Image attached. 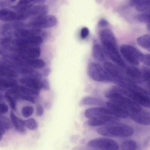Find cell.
<instances>
[{
	"mask_svg": "<svg viewBox=\"0 0 150 150\" xmlns=\"http://www.w3.org/2000/svg\"><path fill=\"white\" fill-rule=\"evenodd\" d=\"M100 38L105 56L121 68H125L126 64L118 52L113 33L109 29L101 30Z\"/></svg>",
	"mask_w": 150,
	"mask_h": 150,
	"instance_id": "1",
	"label": "cell"
},
{
	"mask_svg": "<svg viewBox=\"0 0 150 150\" xmlns=\"http://www.w3.org/2000/svg\"><path fill=\"white\" fill-rule=\"evenodd\" d=\"M96 132L104 136L120 137H129L134 133L133 129L131 126L120 123L99 127L97 129Z\"/></svg>",
	"mask_w": 150,
	"mask_h": 150,
	"instance_id": "2",
	"label": "cell"
},
{
	"mask_svg": "<svg viewBox=\"0 0 150 150\" xmlns=\"http://www.w3.org/2000/svg\"><path fill=\"white\" fill-rule=\"evenodd\" d=\"M4 58L16 65L33 69L43 68L45 65L43 60L38 59H31L17 54L4 52L1 54Z\"/></svg>",
	"mask_w": 150,
	"mask_h": 150,
	"instance_id": "3",
	"label": "cell"
},
{
	"mask_svg": "<svg viewBox=\"0 0 150 150\" xmlns=\"http://www.w3.org/2000/svg\"><path fill=\"white\" fill-rule=\"evenodd\" d=\"M105 96L110 99L115 100L119 105L130 113L142 110L141 106L128 98L117 93L110 88L105 93Z\"/></svg>",
	"mask_w": 150,
	"mask_h": 150,
	"instance_id": "4",
	"label": "cell"
},
{
	"mask_svg": "<svg viewBox=\"0 0 150 150\" xmlns=\"http://www.w3.org/2000/svg\"><path fill=\"white\" fill-rule=\"evenodd\" d=\"M0 49L5 52L13 53L31 59L38 58L41 54L39 46L21 47L10 45L1 46Z\"/></svg>",
	"mask_w": 150,
	"mask_h": 150,
	"instance_id": "5",
	"label": "cell"
},
{
	"mask_svg": "<svg viewBox=\"0 0 150 150\" xmlns=\"http://www.w3.org/2000/svg\"><path fill=\"white\" fill-rule=\"evenodd\" d=\"M98 64L91 62L87 67L88 74L92 79L98 82H112V79L108 73Z\"/></svg>",
	"mask_w": 150,
	"mask_h": 150,
	"instance_id": "6",
	"label": "cell"
},
{
	"mask_svg": "<svg viewBox=\"0 0 150 150\" xmlns=\"http://www.w3.org/2000/svg\"><path fill=\"white\" fill-rule=\"evenodd\" d=\"M120 52L123 58L132 66H137L143 53L136 48L127 44H122L120 47Z\"/></svg>",
	"mask_w": 150,
	"mask_h": 150,
	"instance_id": "7",
	"label": "cell"
},
{
	"mask_svg": "<svg viewBox=\"0 0 150 150\" xmlns=\"http://www.w3.org/2000/svg\"><path fill=\"white\" fill-rule=\"evenodd\" d=\"M57 23L56 17L52 15H47L38 18L30 19L27 25L30 28L40 29L54 26Z\"/></svg>",
	"mask_w": 150,
	"mask_h": 150,
	"instance_id": "8",
	"label": "cell"
},
{
	"mask_svg": "<svg viewBox=\"0 0 150 150\" xmlns=\"http://www.w3.org/2000/svg\"><path fill=\"white\" fill-rule=\"evenodd\" d=\"M87 145L89 147L102 150H119V146L115 140L108 138H98L89 141Z\"/></svg>",
	"mask_w": 150,
	"mask_h": 150,
	"instance_id": "9",
	"label": "cell"
},
{
	"mask_svg": "<svg viewBox=\"0 0 150 150\" xmlns=\"http://www.w3.org/2000/svg\"><path fill=\"white\" fill-rule=\"evenodd\" d=\"M120 93L140 105L150 108V96L149 94L129 91L122 87L120 88Z\"/></svg>",
	"mask_w": 150,
	"mask_h": 150,
	"instance_id": "10",
	"label": "cell"
},
{
	"mask_svg": "<svg viewBox=\"0 0 150 150\" xmlns=\"http://www.w3.org/2000/svg\"><path fill=\"white\" fill-rule=\"evenodd\" d=\"M49 11L48 6L44 4L34 5L22 13L24 20L30 18V19L38 18L47 14Z\"/></svg>",
	"mask_w": 150,
	"mask_h": 150,
	"instance_id": "11",
	"label": "cell"
},
{
	"mask_svg": "<svg viewBox=\"0 0 150 150\" xmlns=\"http://www.w3.org/2000/svg\"><path fill=\"white\" fill-rule=\"evenodd\" d=\"M120 119L112 115H105L89 119L86 122L87 125L91 127L105 126L119 123Z\"/></svg>",
	"mask_w": 150,
	"mask_h": 150,
	"instance_id": "12",
	"label": "cell"
},
{
	"mask_svg": "<svg viewBox=\"0 0 150 150\" xmlns=\"http://www.w3.org/2000/svg\"><path fill=\"white\" fill-rule=\"evenodd\" d=\"M3 62L9 65L18 74L21 75L23 77L31 78L41 79V74L35 69L20 67L5 60Z\"/></svg>",
	"mask_w": 150,
	"mask_h": 150,
	"instance_id": "13",
	"label": "cell"
},
{
	"mask_svg": "<svg viewBox=\"0 0 150 150\" xmlns=\"http://www.w3.org/2000/svg\"><path fill=\"white\" fill-rule=\"evenodd\" d=\"M43 42V39L40 36L24 38H16L12 40L13 45L21 47H32L39 46Z\"/></svg>",
	"mask_w": 150,
	"mask_h": 150,
	"instance_id": "14",
	"label": "cell"
},
{
	"mask_svg": "<svg viewBox=\"0 0 150 150\" xmlns=\"http://www.w3.org/2000/svg\"><path fill=\"white\" fill-rule=\"evenodd\" d=\"M106 105L108 108L112 111L114 116L123 119H126L129 117L130 113L115 100L110 99L106 102Z\"/></svg>",
	"mask_w": 150,
	"mask_h": 150,
	"instance_id": "15",
	"label": "cell"
},
{
	"mask_svg": "<svg viewBox=\"0 0 150 150\" xmlns=\"http://www.w3.org/2000/svg\"><path fill=\"white\" fill-rule=\"evenodd\" d=\"M84 115L86 118L89 119L105 115L114 116L111 110L108 108L103 107H95L88 108L85 111Z\"/></svg>",
	"mask_w": 150,
	"mask_h": 150,
	"instance_id": "16",
	"label": "cell"
},
{
	"mask_svg": "<svg viewBox=\"0 0 150 150\" xmlns=\"http://www.w3.org/2000/svg\"><path fill=\"white\" fill-rule=\"evenodd\" d=\"M41 31L42 30L39 29L22 28L14 30L13 35L16 38H24L40 36Z\"/></svg>",
	"mask_w": 150,
	"mask_h": 150,
	"instance_id": "17",
	"label": "cell"
},
{
	"mask_svg": "<svg viewBox=\"0 0 150 150\" xmlns=\"http://www.w3.org/2000/svg\"><path fill=\"white\" fill-rule=\"evenodd\" d=\"M130 118L136 122L143 125H150V112L142 111L130 113Z\"/></svg>",
	"mask_w": 150,
	"mask_h": 150,
	"instance_id": "18",
	"label": "cell"
},
{
	"mask_svg": "<svg viewBox=\"0 0 150 150\" xmlns=\"http://www.w3.org/2000/svg\"><path fill=\"white\" fill-rule=\"evenodd\" d=\"M19 82L23 86L35 90L39 91L42 88V80L40 79L23 77L19 79Z\"/></svg>",
	"mask_w": 150,
	"mask_h": 150,
	"instance_id": "19",
	"label": "cell"
},
{
	"mask_svg": "<svg viewBox=\"0 0 150 150\" xmlns=\"http://www.w3.org/2000/svg\"><path fill=\"white\" fill-rule=\"evenodd\" d=\"M125 73L126 75L135 83H141L143 81L142 72L134 66L126 67Z\"/></svg>",
	"mask_w": 150,
	"mask_h": 150,
	"instance_id": "20",
	"label": "cell"
},
{
	"mask_svg": "<svg viewBox=\"0 0 150 150\" xmlns=\"http://www.w3.org/2000/svg\"><path fill=\"white\" fill-rule=\"evenodd\" d=\"M37 0H21L18 1L16 5L10 6L18 13L25 12L37 4Z\"/></svg>",
	"mask_w": 150,
	"mask_h": 150,
	"instance_id": "21",
	"label": "cell"
},
{
	"mask_svg": "<svg viewBox=\"0 0 150 150\" xmlns=\"http://www.w3.org/2000/svg\"><path fill=\"white\" fill-rule=\"evenodd\" d=\"M18 74L6 64L1 62L0 76L1 77L17 78Z\"/></svg>",
	"mask_w": 150,
	"mask_h": 150,
	"instance_id": "22",
	"label": "cell"
},
{
	"mask_svg": "<svg viewBox=\"0 0 150 150\" xmlns=\"http://www.w3.org/2000/svg\"><path fill=\"white\" fill-rule=\"evenodd\" d=\"M18 86L17 81L14 78L3 77L0 78V90L1 91L15 88Z\"/></svg>",
	"mask_w": 150,
	"mask_h": 150,
	"instance_id": "23",
	"label": "cell"
},
{
	"mask_svg": "<svg viewBox=\"0 0 150 150\" xmlns=\"http://www.w3.org/2000/svg\"><path fill=\"white\" fill-rule=\"evenodd\" d=\"M17 13L8 8H2L0 10V19L5 22L15 20Z\"/></svg>",
	"mask_w": 150,
	"mask_h": 150,
	"instance_id": "24",
	"label": "cell"
},
{
	"mask_svg": "<svg viewBox=\"0 0 150 150\" xmlns=\"http://www.w3.org/2000/svg\"><path fill=\"white\" fill-rule=\"evenodd\" d=\"M92 55L96 59L100 62L104 61L105 55L102 46L98 43L93 45L92 50Z\"/></svg>",
	"mask_w": 150,
	"mask_h": 150,
	"instance_id": "25",
	"label": "cell"
},
{
	"mask_svg": "<svg viewBox=\"0 0 150 150\" xmlns=\"http://www.w3.org/2000/svg\"><path fill=\"white\" fill-rule=\"evenodd\" d=\"M79 104L81 106L88 105L100 106L104 105V102L98 98L87 96L83 98L81 100Z\"/></svg>",
	"mask_w": 150,
	"mask_h": 150,
	"instance_id": "26",
	"label": "cell"
},
{
	"mask_svg": "<svg viewBox=\"0 0 150 150\" xmlns=\"http://www.w3.org/2000/svg\"><path fill=\"white\" fill-rule=\"evenodd\" d=\"M10 117L13 126L15 129L20 133H24L25 128L23 122V120L17 117L12 111L10 112Z\"/></svg>",
	"mask_w": 150,
	"mask_h": 150,
	"instance_id": "27",
	"label": "cell"
},
{
	"mask_svg": "<svg viewBox=\"0 0 150 150\" xmlns=\"http://www.w3.org/2000/svg\"><path fill=\"white\" fill-rule=\"evenodd\" d=\"M137 41L140 47L150 51V34L139 36L137 39Z\"/></svg>",
	"mask_w": 150,
	"mask_h": 150,
	"instance_id": "28",
	"label": "cell"
},
{
	"mask_svg": "<svg viewBox=\"0 0 150 150\" xmlns=\"http://www.w3.org/2000/svg\"><path fill=\"white\" fill-rule=\"evenodd\" d=\"M17 92L30 96H37L39 95L40 91L32 89L23 86H18L14 88Z\"/></svg>",
	"mask_w": 150,
	"mask_h": 150,
	"instance_id": "29",
	"label": "cell"
},
{
	"mask_svg": "<svg viewBox=\"0 0 150 150\" xmlns=\"http://www.w3.org/2000/svg\"><path fill=\"white\" fill-rule=\"evenodd\" d=\"M14 30L12 23H7L2 25L1 32L4 37H11Z\"/></svg>",
	"mask_w": 150,
	"mask_h": 150,
	"instance_id": "30",
	"label": "cell"
},
{
	"mask_svg": "<svg viewBox=\"0 0 150 150\" xmlns=\"http://www.w3.org/2000/svg\"><path fill=\"white\" fill-rule=\"evenodd\" d=\"M136 142L133 140H128L122 142L121 145V150H136Z\"/></svg>",
	"mask_w": 150,
	"mask_h": 150,
	"instance_id": "31",
	"label": "cell"
},
{
	"mask_svg": "<svg viewBox=\"0 0 150 150\" xmlns=\"http://www.w3.org/2000/svg\"><path fill=\"white\" fill-rule=\"evenodd\" d=\"M136 10L144 13L150 11V0H142L141 3L135 7Z\"/></svg>",
	"mask_w": 150,
	"mask_h": 150,
	"instance_id": "32",
	"label": "cell"
},
{
	"mask_svg": "<svg viewBox=\"0 0 150 150\" xmlns=\"http://www.w3.org/2000/svg\"><path fill=\"white\" fill-rule=\"evenodd\" d=\"M0 125L7 130L11 129L13 126L11 120L2 115H0Z\"/></svg>",
	"mask_w": 150,
	"mask_h": 150,
	"instance_id": "33",
	"label": "cell"
},
{
	"mask_svg": "<svg viewBox=\"0 0 150 150\" xmlns=\"http://www.w3.org/2000/svg\"><path fill=\"white\" fill-rule=\"evenodd\" d=\"M142 73L143 80L146 83L147 86L150 85V67L144 66L142 69Z\"/></svg>",
	"mask_w": 150,
	"mask_h": 150,
	"instance_id": "34",
	"label": "cell"
},
{
	"mask_svg": "<svg viewBox=\"0 0 150 150\" xmlns=\"http://www.w3.org/2000/svg\"><path fill=\"white\" fill-rule=\"evenodd\" d=\"M23 122L24 126L30 130H34L37 127V122L33 118L23 120Z\"/></svg>",
	"mask_w": 150,
	"mask_h": 150,
	"instance_id": "35",
	"label": "cell"
},
{
	"mask_svg": "<svg viewBox=\"0 0 150 150\" xmlns=\"http://www.w3.org/2000/svg\"><path fill=\"white\" fill-rule=\"evenodd\" d=\"M138 20L142 23H150V11L142 13L137 16Z\"/></svg>",
	"mask_w": 150,
	"mask_h": 150,
	"instance_id": "36",
	"label": "cell"
},
{
	"mask_svg": "<svg viewBox=\"0 0 150 150\" xmlns=\"http://www.w3.org/2000/svg\"><path fill=\"white\" fill-rule=\"evenodd\" d=\"M4 97L8 102L11 109L13 111L16 110V101L13 97L10 94L5 92Z\"/></svg>",
	"mask_w": 150,
	"mask_h": 150,
	"instance_id": "37",
	"label": "cell"
},
{
	"mask_svg": "<svg viewBox=\"0 0 150 150\" xmlns=\"http://www.w3.org/2000/svg\"><path fill=\"white\" fill-rule=\"evenodd\" d=\"M33 112V108L30 106H26L23 107L21 110L22 116L25 118L31 116Z\"/></svg>",
	"mask_w": 150,
	"mask_h": 150,
	"instance_id": "38",
	"label": "cell"
},
{
	"mask_svg": "<svg viewBox=\"0 0 150 150\" xmlns=\"http://www.w3.org/2000/svg\"><path fill=\"white\" fill-rule=\"evenodd\" d=\"M140 61L149 67H150V54H143Z\"/></svg>",
	"mask_w": 150,
	"mask_h": 150,
	"instance_id": "39",
	"label": "cell"
},
{
	"mask_svg": "<svg viewBox=\"0 0 150 150\" xmlns=\"http://www.w3.org/2000/svg\"><path fill=\"white\" fill-rule=\"evenodd\" d=\"M12 39L11 37H4L1 38V46H4L11 45L12 43Z\"/></svg>",
	"mask_w": 150,
	"mask_h": 150,
	"instance_id": "40",
	"label": "cell"
},
{
	"mask_svg": "<svg viewBox=\"0 0 150 150\" xmlns=\"http://www.w3.org/2000/svg\"><path fill=\"white\" fill-rule=\"evenodd\" d=\"M89 30L87 27H83L82 28L80 31V37L83 39L86 38L89 35Z\"/></svg>",
	"mask_w": 150,
	"mask_h": 150,
	"instance_id": "41",
	"label": "cell"
},
{
	"mask_svg": "<svg viewBox=\"0 0 150 150\" xmlns=\"http://www.w3.org/2000/svg\"><path fill=\"white\" fill-rule=\"evenodd\" d=\"M8 111V107L7 105L4 103L0 104V113L3 115L7 112Z\"/></svg>",
	"mask_w": 150,
	"mask_h": 150,
	"instance_id": "42",
	"label": "cell"
},
{
	"mask_svg": "<svg viewBox=\"0 0 150 150\" xmlns=\"http://www.w3.org/2000/svg\"><path fill=\"white\" fill-rule=\"evenodd\" d=\"M42 88L46 91H49L50 88L49 81L46 79H43L42 80Z\"/></svg>",
	"mask_w": 150,
	"mask_h": 150,
	"instance_id": "43",
	"label": "cell"
},
{
	"mask_svg": "<svg viewBox=\"0 0 150 150\" xmlns=\"http://www.w3.org/2000/svg\"><path fill=\"white\" fill-rule=\"evenodd\" d=\"M44 112L43 107L40 105H38L36 107V114L38 116H41L43 114Z\"/></svg>",
	"mask_w": 150,
	"mask_h": 150,
	"instance_id": "44",
	"label": "cell"
},
{
	"mask_svg": "<svg viewBox=\"0 0 150 150\" xmlns=\"http://www.w3.org/2000/svg\"><path fill=\"white\" fill-rule=\"evenodd\" d=\"M108 21L105 19L103 18L100 19L98 21V24L101 27L107 26L108 25Z\"/></svg>",
	"mask_w": 150,
	"mask_h": 150,
	"instance_id": "45",
	"label": "cell"
},
{
	"mask_svg": "<svg viewBox=\"0 0 150 150\" xmlns=\"http://www.w3.org/2000/svg\"><path fill=\"white\" fill-rule=\"evenodd\" d=\"M51 69L49 68H47L44 69L43 71V75L45 77L47 76L51 72Z\"/></svg>",
	"mask_w": 150,
	"mask_h": 150,
	"instance_id": "46",
	"label": "cell"
},
{
	"mask_svg": "<svg viewBox=\"0 0 150 150\" xmlns=\"http://www.w3.org/2000/svg\"><path fill=\"white\" fill-rule=\"evenodd\" d=\"M44 106L46 109H49L51 107V103L49 101H46L44 102Z\"/></svg>",
	"mask_w": 150,
	"mask_h": 150,
	"instance_id": "47",
	"label": "cell"
},
{
	"mask_svg": "<svg viewBox=\"0 0 150 150\" xmlns=\"http://www.w3.org/2000/svg\"><path fill=\"white\" fill-rule=\"evenodd\" d=\"M0 136H3V135L5 133L6 130H7L6 129L0 125Z\"/></svg>",
	"mask_w": 150,
	"mask_h": 150,
	"instance_id": "48",
	"label": "cell"
},
{
	"mask_svg": "<svg viewBox=\"0 0 150 150\" xmlns=\"http://www.w3.org/2000/svg\"><path fill=\"white\" fill-rule=\"evenodd\" d=\"M146 28L148 30L150 31V23L147 24Z\"/></svg>",
	"mask_w": 150,
	"mask_h": 150,
	"instance_id": "49",
	"label": "cell"
},
{
	"mask_svg": "<svg viewBox=\"0 0 150 150\" xmlns=\"http://www.w3.org/2000/svg\"><path fill=\"white\" fill-rule=\"evenodd\" d=\"M147 87H148V94H150V86H147Z\"/></svg>",
	"mask_w": 150,
	"mask_h": 150,
	"instance_id": "50",
	"label": "cell"
}]
</instances>
